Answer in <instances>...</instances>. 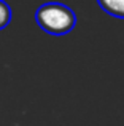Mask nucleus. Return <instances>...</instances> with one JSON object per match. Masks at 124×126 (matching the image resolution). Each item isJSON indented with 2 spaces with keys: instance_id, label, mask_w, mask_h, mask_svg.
I'll use <instances>...</instances> for the list:
<instances>
[{
  "instance_id": "f257e3e1",
  "label": "nucleus",
  "mask_w": 124,
  "mask_h": 126,
  "mask_svg": "<svg viewBox=\"0 0 124 126\" xmlns=\"http://www.w3.org/2000/svg\"><path fill=\"white\" fill-rule=\"evenodd\" d=\"M35 21L41 31L51 35H65L76 26V15L70 6L57 2L43 3L35 11Z\"/></svg>"
},
{
  "instance_id": "f03ea898",
  "label": "nucleus",
  "mask_w": 124,
  "mask_h": 126,
  "mask_svg": "<svg viewBox=\"0 0 124 126\" xmlns=\"http://www.w3.org/2000/svg\"><path fill=\"white\" fill-rule=\"evenodd\" d=\"M97 3L110 16L124 19V0H97Z\"/></svg>"
},
{
  "instance_id": "7ed1b4c3",
  "label": "nucleus",
  "mask_w": 124,
  "mask_h": 126,
  "mask_svg": "<svg viewBox=\"0 0 124 126\" xmlns=\"http://www.w3.org/2000/svg\"><path fill=\"white\" fill-rule=\"evenodd\" d=\"M11 21V8L6 2L0 0V31L5 29Z\"/></svg>"
}]
</instances>
